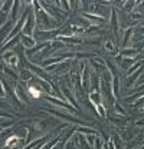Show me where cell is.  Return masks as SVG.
Wrapping results in <instances>:
<instances>
[{"label": "cell", "mask_w": 144, "mask_h": 149, "mask_svg": "<svg viewBox=\"0 0 144 149\" xmlns=\"http://www.w3.org/2000/svg\"><path fill=\"white\" fill-rule=\"evenodd\" d=\"M108 146H110V149H115V146H114L113 143H110V145H108Z\"/></svg>", "instance_id": "obj_1"}, {"label": "cell", "mask_w": 144, "mask_h": 149, "mask_svg": "<svg viewBox=\"0 0 144 149\" xmlns=\"http://www.w3.org/2000/svg\"><path fill=\"white\" fill-rule=\"evenodd\" d=\"M97 149H100V140H97Z\"/></svg>", "instance_id": "obj_2"}]
</instances>
